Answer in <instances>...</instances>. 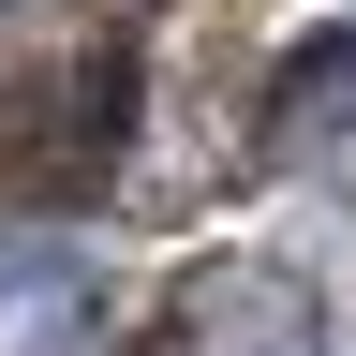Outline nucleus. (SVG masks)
I'll list each match as a JSON object with an SVG mask.
<instances>
[{
	"mask_svg": "<svg viewBox=\"0 0 356 356\" xmlns=\"http://www.w3.org/2000/svg\"><path fill=\"white\" fill-rule=\"evenodd\" d=\"M327 327H312V282L267 252H222L178 282V356H312Z\"/></svg>",
	"mask_w": 356,
	"mask_h": 356,
	"instance_id": "1",
	"label": "nucleus"
},
{
	"mask_svg": "<svg viewBox=\"0 0 356 356\" xmlns=\"http://www.w3.org/2000/svg\"><path fill=\"white\" fill-rule=\"evenodd\" d=\"M104 341V267L74 238H0V356H89Z\"/></svg>",
	"mask_w": 356,
	"mask_h": 356,
	"instance_id": "2",
	"label": "nucleus"
},
{
	"mask_svg": "<svg viewBox=\"0 0 356 356\" xmlns=\"http://www.w3.org/2000/svg\"><path fill=\"white\" fill-rule=\"evenodd\" d=\"M267 119H282V149H312L327 119H356V30H312L282 60V89H267Z\"/></svg>",
	"mask_w": 356,
	"mask_h": 356,
	"instance_id": "3",
	"label": "nucleus"
}]
</instances>
